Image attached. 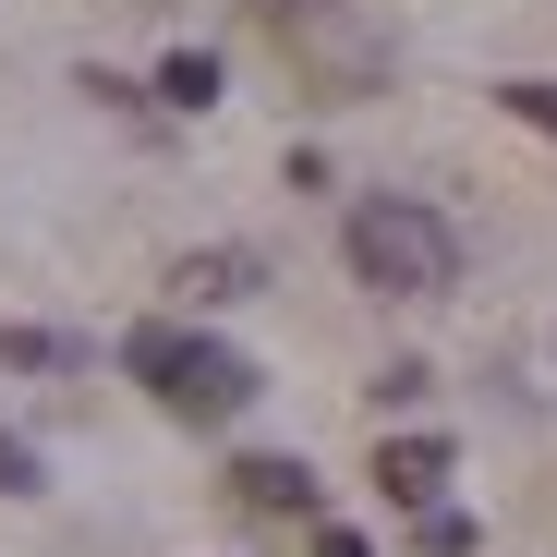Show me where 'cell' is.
<instances>
[{
	"instance_id": "obj_10",
	"label": "cell",
	"mask_w": 557,
	"mask_h": 557,
	"mask_svg": "<svg viewBox=\"0 0 557 557\" xmlns=\"http://www.w3.org/2000/svg\"><path fill=\"white\" fill-rule=\"evenodd\" d=\"M0 497H37V448L25 436H0Z\"/></svg>"
},
{
	"instance_id": "obj_4",
	"label": "cell",
	"mask_w": 557,
	"mask_h": 557,
	"mask_svg": "<svg viewBox=\"0 0 557 557\" xmlns=\"http://www.w3.org/2000/svg\"><path fill=\"white\" fill-rule=\"evenodd\" d=\"M376 485L424 509V497L448 485V436H376Z\"/></svg>"
},
{
	"instance_id": "obj_3",
	"label": "cell",
	"mask_w": 557,
	"mask_h": 557,
	"mask_svg": "<svg viewBox=\"0 0 557 557\" xmlns=\"http://www.w3.org/2000/svg\"><path fill=\"white\" fill-rule=\"evenodd\" d=\"M231 497L267 509V521H304V509H315V473H304V460H278V448H255V460H231Z\"/></svg>"
},
{
	"instance_id": "obj_6",
	"label": "cell",
	"mask_w": 557,
	"mask_h": 557,
	"mask_svg": "<svg viewBox=\"0 0 557 557\" xmlns=\"http://www.w3.org/2000/svg\"><path fill=\"white\" fill-rule=\"evenodd\" d=\"M158 98H170V110H207V98H219V61H207V49H170V61H158Z\"/></svg>"
},
{
	"instance_id": "obj_7",
	"label": "cell",
	"mask_w": 557,
	"mask_h": 557,
	"mask_svg": "<svg viewBox=\"0 0 557 557\" xmlns=\"http://www.w3.org/2000/svg\"><path fill=\"white\" fill-rule=\"evenodd\" d=\"M0 363H13V376H61L73 339H49V327H0Z\"/></svg>"
},
{
	"instance_id": "obj_5",
	"label": "cell",
	"mask_w": 557,
	"mask_h": 557,
	"mask_svg": "<svg viewBox=\"0 0 557 557\" xmlns=\"http://www.w3.org/2000/svg\"><path fill=\"white\" fill-rule=\"evenodd\" d=\"M255 278H267V267H255L243 243H219V255H182V267H170V292H195V304H243Z\"/></svg>"
},
{
	"instance_id": "obj_2",
	"label": "cell",
	"mask_w": 557,
	"mask_h": 557,
	"mask_svg": "<svg viewBox=\"0 0 557 557\" xmlns=\"http://www.w3.org/2000/svg\"><path fill=\"white\" fill-rule=\"evenodd\" d=\"M122 363L158 388V412H182V424H231V412L267 388L231 339H195V327H134V351H122Z\"/></svg>"
},
{
	"instance_id": "obj_1",
	"label": "cell",
	"mask_w": 557,
	"mask_h": 557,
	"mask_svg": "<svg viewBox=\"0 0 557 557\" xmlns=\"http://www.w3.org/2000/svg\"><path fill=\"white\" fill-rule=\"evenodd\" d=\"M339 255L363 292H388V304H436L448 278H460V231L424 207V195H363L339 219Z\"/></svg>"
},
{
	"instance_id": "obj_9",
	"label": "cell",
	"mask_w": 557,
	"mask_h": 557,
	"mask_svg": "<svg viewBox=\"0 0 557 557\" xmlns=\"http://www.w3.org/2000/svg\"><path fill=\"white\" fill-rule=\"evenodd\" d=\"M497 98H509V110H521L533 134H557V85H545V73H521V85H497Z\"/></svg>"
},
{
	"instance_id": "obj_11",
	"label": "cell",
	"mask_w": 557,
	"mask_h": 557,
	"mask_svg": "<svg viewBox=\"0 0 557 557\" xmlns=\"http://www.w3.org/2000/svg\"><path fill=\"white\" fill-rule=\"evenodd\" d=\"M315 557H376V545H363V533H339V521H327V533H315Z\"/></svg>"
},
{
	"instance_id": "obj_8",
	"label": "cell",
	"mask_w": 557,
	"mask_h": 557,
	"mask_svg": "<svg viewBox=\"0 0 557 557\" xmlns=\"http://www.w3.org/2000/svg\"><path fill=\"white\" fill-rule=\"evenodd\" d=\"M412 545H424V557H473V521H460V509H424Z\"/></svg>"
}]
</instances>
